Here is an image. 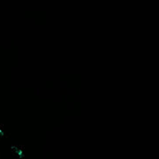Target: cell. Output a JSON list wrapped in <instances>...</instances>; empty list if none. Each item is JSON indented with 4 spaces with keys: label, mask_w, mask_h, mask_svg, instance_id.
Masks as SVG:
<instances>
[{
    "label": "cell",
    "mask_w": 159,
    "mask_h": 159,
    "mask_svg": "<svg viewBox=\"0 0 159 159\" xmlns=\"http://www.w3.org/2000/svg\"><path fill=\"white\" fill-rule=\"evenodd\" d=\"M17 153H19V155H20V157H22V152H21L20 150H19V149H18V150H17Z\"/></svg>",
    "instance_id": "6da1fadb"
},
{
    "label": "cell",
    "mask_w": 159,
    "mask_h": 159,
    "mask_svg": "<svg viewBox=\"0 0 159 159\" xmlns=\"http://www.w3.org/2000/svg\"><path fill=\"white\" fill-rule=\"evenodd\" d=\"M1 134H2V131L0 130V135H1Z\"/></svg>",
    "instance_id": "7a4b0ae2"
}]
</instances>
